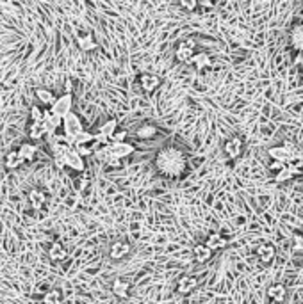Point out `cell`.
Here are the masks:
<instances>
[{
    "label": "cell",
    "mask_w": 303,
    "mask_h": 304,
    "mask_svg": "<svg viewBox=\"0 0 303 304\" xmlns=\"http://www.w3.org/2000/svg\"><path fill=\"white\" fill-rule=\"evenodd\" d=\"M196 286H198V278L196 276H182L175 285V290L180 295H189Z\"/></svg>",
    "instance_id": "10"
},
{
    "label": "cell",
    "mask_w": 303,
    "mask_h": 304,
    "mask_svg": "<svg viewBox=\"0 0 303 304\" xmlns=\"http://www.w3.org/2000/svg\"><path fill=\"white\" fill-rule=\"evenodd\" d=\"M29 203L34 210H41L45 203H47V194L41 191V189H31L29 192Z\"/></svg>",
    "instance_id": "18"
},
{
    "label": "cell",
    "mask_w": 303,
    "mask_h": 304,
    "mask_svg": "<svg viewBox=\"0 0 303 304\" xmlns=\"http://www.w3.org/2000/svg\"><path fill=\"white\" fill-rule=\"evenodd\" d=\"M34 96H36L38 102L41 103V105H45V107H50L54 103V100H56V94L47 88H36L34 89Z\"/></svg>",
    "instance_id": "22"
},
{
    "label": "cell",
    "mask_w": 303,
    "mask_h": 304,
    "mask_svg": "<svg viewBox=\"0 0 303 304\" xmlns=\"http://www.w3.org/2000/svg\"><path fill=\"white\" fill-rule=\"evenodd\" d=\"M68 256V251L64 248L61 242H52L50 244V248H48V258H50V262L54 263H59V262H64Z\"/></svg>",
    "instance_id": "15"
},
{
    "label": "cell",
    "mask_w": 303,
    "mask_h": 304,
    "mask_svg": "<svg viewBox=\"0 0 303 304\" xmlns=\"http://www.w3.org/2000/svg\"><path fill=\"white\" fill-rule=\"evenodd\" d=\"M111 290L116 297H121V299H127L129 294H131V281L125 278H116L111 285Z\"/></svg>",
    "instance_id": "11"
},
{
    "label": "cell",
    "mask_w": 303,
    "mask_h": 304,
    "mask_svg": "<svg viewBox=\"0 0 303 304\" xmlns=\"http://www.w3.org/2000/svg\"><path fill=\"white\" fill-rule=\"evenodd\" d=\"M194 48H196V43H194V39H191V37L184 39V41L178 43L177 48H175V59H177L178 62L188 64V62L191 61V57L196 54V52H194Z\"/></svg>",
    "instance_id": "4"
},
{
    "label": "cell",
    "mask_w": 303,
    "mask_h": 304,
    "mask_svg": "<svg viewBox=\"0 0 303 304\" xmlns=\"http://www.w3.org/2000/svg\"><path fill=\"white\" fill-rule=\"evenodd\" d=\"M137 86L141 88L143 93L152 94L153 91H157V88L161 86V78L155 73H141L137 77Z\"/></svg>",
    "instance_id": "6"
},
{
    "label": "cell",
    "mask_w": 303,
    "mask_h": 304,
    "mask_svg": "<svg viewBox=\"0 0 303 304\" xmlns=\"http://www.w3.org/2000/svg\"><path fill=\"white\" fill-rule=\"evenodd\" d=\"M153 164H155L159 175H162L164 178L177 180L188 169V157L177 146H164L157 151Z\"/></svg>",
    "instance_id": "1"
},
{
    "label": "cell",
    "mask_w": 303,
    "mask_h": 304,
    "mask_svg": "<svg viewBox=\"0 0 303 304\" xmlns=\"http://www.w3.org/2000/svg\"><path fill=\"white\" fill-rule=\"evenodd\" d=\"M52 159H54V164H56V167H59V169L66 167V165H64V155L63 153H52Z\"/></svg>",
    "instance_id": "36"
},
{
    "label": "cell",
    "mask_w": 303,
    "mask_h": 304,
    "mask_svg": "<svg viewBox=\"0 0 303 304\" xmlns=\"http://www.w3.org/2000/svg\"><path fill=\"white\" fill-rule=\"evenodd\" d=\"M257 256H259V260L262 263H271L275 260V256H277V249L271 244H261L257 248Z\"/></svg>",
    "instance_id": "17"
},
{
    "label": "cell",
    "mask_w": 303,
    "mask_h": 304,
    "mask_svg": "<svg viewBox=\"0 0 303 304\" xmlns=\"http://www.w3.org/2000/svg\"><path fill=\"white\" fill-rule=\"evenodd\" d=\"M75 43H77V47L80 48L82 52H93V50L98 48V43H96V39H95L93 32H89V31L77 34Z\"/></svg>",
    "instance_id": "9"
},
{
    "label": "cell",
    "mask_w": 303,
    "mask_h": 304,
    "mask_svg": "<svg viewBox=\"0 0 303 304\" xmlns=\"http://www.w3.org/2000/svg\"><path fill=\"white\" fill-rule=\"evenodd\" d=\"M193 256L198 263H205L212 258V251H210L205 244H196V246L193 248Z\"/></svg>",
    "instance_id": "23"
},
{
    "label": "cell",
    "mask_w": 303,
    "mask_h": 304,
    "mask_svg": "<svg viewBox=\"0 0 303 304\" xmlns=\"http://www.w3.org/2000/svg\"><path fill=\"white\" fill-rule=\"evenodd\" d=\"M178 5H180L184 11H194L198 7V2H196V0H180Z\"/></svg>",
    "instance_id": "35"
},
{
    "label": "cell",
    "mask_w": 303,
    "mask_h": 304,
    "mask_svg": "<svg viewBox=\"0 0 303 304\" xmlns=\"http://www.w3.org/2000/svg\"><path fill=\"white\" fill-rule=\"evenodd\" d=\"M43 303L45 304H61L63 303V294L59 288H50L43 297Z\"/></svg>",
    "instance_id": "30"
},
{
    "label": "cell",
    "mask_w": 303,
    "mask_h": 304,
    "mask_svg": "<svg viewBox=\"0 0 303 304\" xmlns=\"http://www.w3.org/2000/svg\"><path fill=\"white\" fill-rule=\"evenodd\" d=\"M61 123H63V119L59 118V116H56V114L50 112V108H45V110H43V125L47 126L48 135L56 134L57 128L61 126Z\"/></svg>",
    "instance_id": "13"
},
{
    "label": "cell",
    "mask_w": 303,
    "mask_h": 304,
    "mask_svg": "<svg viewBox=\"0 0 303 304\" xmlns=\"http://www.w3.org/2000/svg\"><path fill=\"white\" fill-rule=\"evenodd\" d=\"M294 251H303V235L294 237Z\"/></svg>",
    "instance_id": "37"
},
{
    "label": "cell",
    "mask_w": 303,
    "mask_h": 304,
    "mask_svg": "<svg viewBox=\"0 0 303 304\" xmlns=\"http://www.w3.org/2000/svg\"><path fill=\"white\" fill-rule=\"evenodd\" d=\"M189 64H193L196 70H205V68H209L210 66L209 54H205V52H198V54H194V55L191 57Z\"/></svg>",
    "instance_id": "26"
},
{
    "label": "cell",
    "mask_w": 303,
    "mask_h": 304,
    "mask_svg": "<svg viewBox=\"0 0 303 304\" xmlns=\"http://www.w3.org/2000/svg\"><path fill=\"white\" fill-rule=\"evenodd\" d=\"M88 185H89V178L86 175H78L77 178L74 180V189L77 192H84L86 189H88Z\"/></svg>",
    "instance_id": "31"
},
{
    "label": "cell",
    "mask_w": 303,
    "mask_h": 304,
    "mask_svg": "<svg viewBox=\"0 0 303 304\" xmlns=\"http://www.w3.org/2000/svg\"><path fill=\"white\" fill-rule=\"evenodd\" d=\"M107 150H109V160L111 159L121 160V159L131 157L136 148H134V144H131V143H109V144H107Z\"/></svg>",
    "instance_id": "5"
},
{
    "label": "cell",
    "mask_w": 303,
    "mask_h": 304,
    "mask_svg": "<svg viewBox=\"0 0 303 304\" xmlns=\"http://www.w3.org/2000/svg\"><path fill=\"white\" fill-rule=\"evenodd\" d=\"M23 164H25V162H23V159L18 155V151L16 150L9 151V153L4 157V165L7 167V169H18V167H21Z\"/></svg>",
    "instance_id": "25"
},
{
    "label": "cell",
    "mask_w": 303,
    "mask_h": 304,
    "mask_svg": "<svg viewBox=\"0 0 303 304\" xmlns=\"http://www.w3.org/2000/svg\"><path fill=\"white\" fill-rule=\"evenodd\" d=\"M243 146H245L243 139L235 135V137H230V139L227 141L225 146H223V150H225V153L228 155L230 159H237V157L243 153Z\"/></svg>",
    "instance_id": "12"
},
{
    "label": "cell",
    "mask_w": 303,
    "mask_h": 304,
    "mask_svg": "<svg viewBox=\"0 0 303 304\" xmlns=\"http://www.w3.org/2000/svg\"><path fill=\"white\" fill-rule=\"evenodd\" d=\"M18 155H20L21 159H23V162H29V160H32L34 157H36L38 153V144L36 143H31V141H27V143H21L20 148H18Z\"/></svg>",
    "instance_id": "19"
},
{
    "label": "cell",
    "mask_w": 303,
    "mask_h": 304,
    "mask_svg": "<svg viewBox=\"0 0 303 304\" xmlns=\"http://www.w3.org/2000/svg\"><path fill=\"white\" fill-rule=\"evenodd\" d=\"M63 155H64V165H66V167L77 171L78 175H82L84 171H86V164H84V159L77 153V151L74 150V146H72L70 150L64 151Z\"/></svg>",
    "instance_id": "7"
},
{
    "label": "cell",
    "mask_w": 303,
    "mask_h": 304,
    "mask_svg": "<svg viewBox=\"0 0 303 304\" xmlns=\"http://www.w3.org/2000/svg\"><path fill=\"white\" fill-rule=\"evenodd\" d=\"M269 157L273 159V162H282V164H287L289 160L293 159V155L289 151V146H273L269 148Z\"/></svg>",
    "instance_id": "14"
},
{
    "label": "cell",
    "mask_w": 303,
    "mask_h": 304,
    "mask_svg": "<svg viewBox=\"0 0 303 304\" xmlns=\"http://www.w3.org/2000/svg\"><path fill=\"white\" fill-rule=\"evenodd\" d=\"M105 164H107V165H111V167H120V165H121V160L111 159V160H107Z\"/></svg>",
    "instance_id": "40"
},
{
    "label": "cell",
    "mask_w": 303,
    "mask_h": 304,
    "mask_svg": "<svg viewBox=\"0 0 303 304\" xmlns=\"http://www.w3.org/2000/svg\"><path fill=\"white\" fill-rule=\"evenodd\" d=\"M285 295H287V290H285V286L280 283H275L267 288V297L273 299L275 303H282V301L285 299Z\"/></svg>",
    "instance_id": "24"
},
{
    "label": "cell",
    "mask_w": 303,
    "mask_h": 304,
    "mask_svg": "<svg viewBox=\"0 0 303 304\" xmlns=\"http://www.w3.org/2000/svg\"><path fill=\"white\" fill-rule=\"evenodd\" d=\"M302 9H303V4H302Z\"/></svg>",
    "instance_id": "41"
},
{
    "label": "cell",
    "mask_w": 303,
    "mask_h": 304,
    "mask_svg": "<svg viewBox=\"0 0 303 304\" xmlns=\"http://www.w3.org/2000/svg\"><path fill=\"white\" fill-rule=\"evenodd\" d=\"M291 45L294 50L303 52V21L291 29Z\"/></svg>",
    "instance_id": "21"
},
{
    "label": "cell",
    "mask_w": 303,
    "mask_h": 304,
    "mask_svg": "<svg viewBox=\"0 0 303 304\" xmlns=\"http://www.w3.org/2000/svg\"><path fill=\"white\" fill-rule=\"evenodd\" d=\"M285 167H287V164H282V162H273L271 164V171H275V173H280Z\"/></svg>",
    "instance_id": "38"
},
{
    "label": "cell",
    "mask_w": 303,
    "mask_h": 304,
    "mask_svg": "<svg viewBox=\"0 0 303 304\" xmlns=\"http://www.w3.org/2000/svg\"><path fill=\"white\" fill-rule=\"evenodd\" d=\"M43 110L41 105H32L31 107V123H43Z\"/></svg>",
    "instance_id": "32"
},
{
    "label": "cell",
    "mask_w": 303,
    "mask_h": 304,
    "mask_svg": "<svg viewBox=\"0 0 303 304\" xmlns=\"http://www.w3.org/2000/svg\"><path fill=\"white\" fill-rule=\"evenodd\" d=\"M294 173H296V169L291 167V165H287L285 169H282L280 173H277V181H289L294 176Z\"/></svg>",
    "instance_id": "33"
},
{
    "label": "cell",
    "mask_w": 303,
    "mask_h": 304,
    "mask_svg": "<svg viewBox=\"0 0 303 304\" xmlns=\"http://www.w3.org/2000/svg\"><path fill=\"white\" fill-rule=\"evenodd\" d=\"M72 110H74V96L70 93L61 94V96L54 100V103L50 105V112L59 116L61 119H63L64 116H68Z\"/></svg>",
    "instance_id": "2"
},
{
    "label": "cell",
    "mask_w": 303,
    "mask_h": 304,
    "mask_svg": "<svg viewBox=\"0 0 303 304\" xmlns=\"http://www.w3.org/2000/svg\"><path fill=\"white\" fill-rule=\"evenodd\" d=\"M198 5H202V7H205V9H212V7H214V2H209V0H202V2H198Z\"/></svg>",
    "instance_id": "39"
},
{
    "label": "cell",
    "mask_w": 303,
    "mask_h": 304,
    "mask_svg": "<svg viewBox=\"0 0 303 304\" xmlns=\"http://www.w3.org/2000/svg\"><path fill=\"white\" fill-rule=\"evenodd\" d=\"M95 141V134L93 132H89V130H82V132H78L77 135L72 137V146H82V144H91Z\"/></svg>",
    "instance_id": "28"
},
{
    "label": "cell",
    "mask_w": 303,
    "mask_h": 304,
    "mask_svg": "<svg viewBox=\"0 0 303 304\" xmlns=\"http://www.w3.org/2000/svg\"><path fill=\"white\" fill-rule=\"evenodd\" d=\"M157 132H159L157 125H153V123H141L136 128V137H137V139H141V141H150V139H153V137H155Z\"/></svg>",
    "instance_id": "16"
},
{
    "label": "cell",
    "mask_w": 303,
    "mask_h": 304,
    "mask_svg": "<svg viewBox=\"0 0 303 304\" xmlns=\"http://www.w3.org/2000/svg\"><path fill=\"white\" fill-rule=\"evenodd\" d=\"M61 128H63L64 137H66L68 141H72V137H74V135H77L78 132H82L84 126H82V121H80V118H78L77 114L72 110L68 116H64V118H63Z\"/></svg>",
    "instance_id": "3"
},
{
    "label": "cell",
    "mask_w": 303,
    "mask_h": 304,
    "mask_svg": "<svg viewBox=\"0 0 303 304\" xmlns=\"http://www.w3.org/2000/svg\"><path fill=\"white\" fill-rule=\"evenodd\" d=\"M116 130H118V121H116V119H107V121L98 128V134H102L104 137L111 139V135L114 134Z\"/></svg>",
    "instance_id": "29"
},
{
    "label": "cell",
    "mask_w": 303,
    "mask_h": 304,
    "mask_svg": "<svg viewBox=\"0 0 303 304\" xmlns=\"http://www.w3.org/2000/svg\"><path fill=\"white\" fill-rule=\"evenodd\" d=\"M127 135H129V132H127V130L118 128L114 134L111 135L109 143H127Z\"/></svg>",
    "instance_id": "34"
},
{
    "label": "cell",
    "mask_w": 303,
    "mask_h": 304,
    "mask_svg": "<svg viewBox=\"0 0 303 304\" xmlns=\"http://www.w3.org/2000/svg\"><path fill=\"white\" fill-rule=\"evenodd\" d=\"M29 137H31V141H39L43 139L45 135H48V130L47 126L43 123H31L29 125Z\"/></svg>",
    "instance_id": "27"
},
{
    "label": "cell",
    "mask_w": 303,
    "mask_h": 304,
    "mask_svg": "<svg viewBox=\"0 0 303 304\" xmlns=\"http://www.w3.org/2000/svg\"><path fill=\"white\" fill-rule=\"evenodd\" d=\"M132 251V246L131 242H127V240H116V242L111 244L109 248V256L113 258V260H123V258H127L129 254H131Z\"/></svg>",
    "instance_id": "8"
},
{
    "label": "cell",
    "mask_w": 303,
    "mask_h": 304,
    "mask_svg": "<svg viewBox=\"0 0 303 304\" xmlns=\"http://www.w3.org/2000/svg\"><path fill=\"white\" fill-rule=\"evenodd\" d=\"M205 246L214 253V251H221V249L227 246V238L221 235V233H210L207 240H205Z\"/></svg>",
    "instance_id": "20"
}]
</instances>
